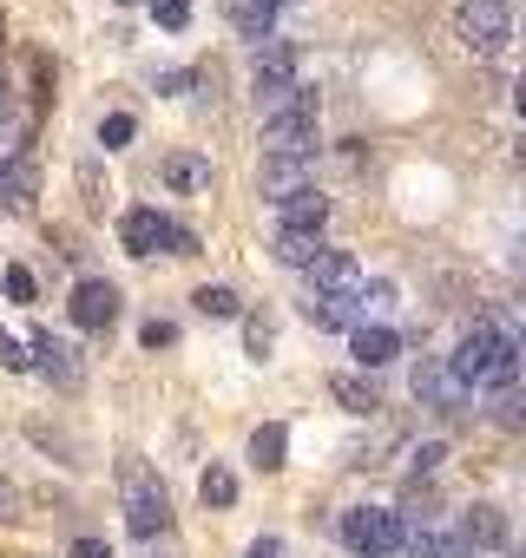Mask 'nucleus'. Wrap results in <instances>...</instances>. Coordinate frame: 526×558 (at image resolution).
Listing matches in <instances>:
<instances>
[{
    "instance_id": "29",
    "label": "nucleus",
    "mask_w": 526,
    "mask_h": 558,
    "mask_svg": "<svg viewBox=\"0 0 526 558\" xmlns=\"http://www.w3.org/2000/svg\"><path fill=\"white\" fill-rule=\"evenodd\" d=\"M132 132H139V125H132L125 112H112V119L99 125V145H112V151H119V145H132Z\"/></svg>"
},
{
    "instance_id": "34",
    "label": "nucleus",
    "mask_w": 526,
    "mask_h": 558,
    "mask_svg": "<svg viewBox=\"0 0 526 558\" xmlns=\"http://www.w3.org/2000/svg\"><path fill=\"white\" fill-rule=\"evenodd\" d=\"M0 519H14V486H8V473H0Z\"/></svg>"
},
{
    "instance_id": "37",
    "label": "nucleus",
    "mask_w": 526,
    "mask_h": 558,
    "mask_svg": "<svg viewBox=\"0 0 526 558\" xmlns=\"http://www.w3.org/2000/svg\"><path fill=\"white\" fill-rule=\"evenodd\" d=\"M0 112H8V86H0Z\"/></svg>"
},
{
    "instance_id": "2",
    "label": "nucleus",
    "mask_w": 526,
    "mask_h": 558,
    "mask_svg": "<svg viewBox=\"0 0 526 558\" xmlns=\"http://www.w3.org/2000/svg\"><path fill=\"white\" fill-rule=\"evenodd\" d=\"M263 151L271 158H310L316 151V93L290 86L271 112V125H263Z\"/></svg>"
},
{
    "instance_id": "12",
    "label": "nucleus",
    "mask_w": 526,
    "mask_h": 558,
    "mask_svg": "<svg viewBox=\"0 0 526 558\" xmlns=\"http://www.w3.org/2000/svg\"><path fill=\"white\" fill-rule=\"evenodd\" d=\"M362 316H369V303H356V290H349V296H316V303H310V323H316V329H336V336H356Z\"/></svg>"
},
{
    "instance_id": "7",
    "label": "nucleus",
    "mask_w": 526,
    "mask_h": 558,
    "mask_svg": "<svg viewBox=\"0 0 526 558\" xmlns=\"http://www.w3.org/2000/svg\"><path fill=\"white\" fill-rule=\"evenodd\" d=\"M408 388H415L421 408H461L467 401V381H461V368L447 355H421L415 375H408Z\"/></svg>"
},
{
    "instance_id": "1",
    "label": "nucleus",
    "mask_w": 526,
    "mask_h": 558,
    "mask_svg": "<svg viewBox=\"0 0 526 558\" xmlns=\"http://www.w3.org/2000/svg\"><path fill=\"white\" fill-rule=\"evenodd\" d=\"M447 362L461 368L467 388H493V395H500V388L519 381V336H506V329H474Z\"/></svg>"
},
{
    "instance_id": "35",
    "label": "nucleus",
    "mask_w": 526,
    "mask_h": 558,
    "mask_svg": "<svg viewBox=\"0 0 526 558\" xmlns=\"http://www.w3.org/2000/svg\"><path fill=\"white\" fill-rule=\"evenodd\" d=\"M243 558H277V538H256V545H250Z\"/></svg>"
},
{
    "instance_id": "13",
    "label": "nucleus",
    "mask_w": 526,
    "mask_h": 558,
    "mask_svg": "<svg viewBox=\"0 0 526 558\" xmlns=\"http://www.w3.org/2000/svg\"><path fill=\"white\" fill-rule=\"evenodd\" d=\"M415 558H474V545H467V532L461 525H447V532H428V525H408V538H402Z\"/></svg>"
},
{
    "instance_id": "9",
    "label": "nucleus",
    "mask_w": 526,
    "mask_h": 558,
    "mask_svg": "<svg viewBox=\"0 0 526 558\" xmlns=\"http://www.w3.org/2000/svg\"><path fill=\"white\" fill-rule=\"evenodd\" d=\"M310 283H316V296H349V290L362 283L356 250H323V256L310 263Z\"/></svg>"
},
{
    "instance_id": "18",
    "label": "nucleus",
    "mask_w": 526,
    "mask_h": 558,
    "mask_svg": "<svg viewBox=\"0 0 526 558\" xmlns=\"http://www.w3.org/2000/svg\"><path fill=\"white\" fill-rule=\"evenodd\" d=\"M461 532H467V545H506V519H500V506H467Z\"/></svg>"
},
{
    "instance_id": "30",
    "label": "nucleus",
    "mask_w": 526,
    "mask_h": 558,
    "mask_svg": "<svg viewBox=\"0 0 526 558\" xmlns=\"http://www.w3.org/2000/svg\"><path fill=\"white\" fill-rule=\"evenodd\" d=\"M441 453H447L441 440H428V447H415V460H408V480H428V473L441 466Z\"/></svg>"
},
{
    "instance_id": "14",
    "label": "nucleus",
    "mask_w": 526,
    "mask_h": 558,
    "mask_svg": "<svg viewBox=\"0 0 526 558\" xmlns=\"http://www.w3.org/2000/svg\"><path fill=\"white\" fill-rule=\"evenodd\" d=\"M349 355H356L362 368H382V362H395V355H402V336H395V329H369V323H362V329L349 336Z\"/></svg>"
},
{
    "instance_id": "31",
    "label": "nucleus",
    "mask_w": 526,
    "mask_h": 558,
    "mask_svg": "<svg viewBox=\"0 0 526 558\" xmlns=\"http://www.w3.org/2000/svg\"><path fill=\"white\" fill-rule=\"evenodd\" d=\"M8 303H34V269H8Z\"/></svg>"
},
{
    "instance_id": "27",
    "label": "nucleus",
    "mask_w": 526,
    "mask_h": 558,
    "mask_svg": "<svg viewBox=\"0 0 526 558\" xmlns=\"http://www.w3.org/2000/svg\"><path fill=\"white\" fill-rule=\"evenodd\" d=\"M0 362H8V368H34V342L14 336V329H0Z\"/></svg>"
},
{
    "instance_id": "17",
    "label": "nucleus",
    "mask_w": 526,
    "mask_h": 558,
    "mask_svg": "<svg viewBox=\"0 0 526 558\" xmlns=\"http://www.w3.org/2000/svg\"><path fill=\"white\" fill-rule=\"evenodd\" d=\"M277 210H284V223H297V230H316V223H323V217H330V197H323V191H310V184H303V191H290V197H284V204H277Z\"/></svg>"
},
{
    "instance_id": "15",
    "label": "nucleus",
    "mask_w": 526,
    "mask_h": 558,
    "mask_svg": "<svg viewBox=\"0 0 526 558\" xmlns=\"http://www.w3.org/2000/svg\"><path fill=\"white\" fill-rule=\"evenodd\" d=\"M330 243L316 236V230H297V223H277V256L290 263V269H310L316 256H323Z\"/></svg>"
},
{
    "instance_id": "16",
    "label": "nucleus",
    "mask_w": 526,
    "mask_h": 558,
    "mask_svg": "<svg viewBox=\"0 0 526 558\" xmlns=\"http://www.w3.org/2000/svg\"><path fill=\"white\" fill-rule=\"evenodd\" d=\"M284 453H290V434H284L277 421H263V427L250 434V466H263V473H277V466H284Z\"/></svg>"
},
{
    "instance_id": "10",
    "label": "nucleus",
    "mask_w": 526,
    "mask_h": 558,
    "mask_svg": "<svg viewBox=\"0 0 526 558\" xmlns=\"http://www.w3.org/2000/svg\"><path fill=\"white\" fill-rule=\"evenodd\" d=\"M256 86L271 93V99H284V93L297 86V53H290L284 40H263V47H256Z\"/></svg>"
},
{
    "instance_id": "8",
    "label": "nucleus",
    "mask_w": 526,
    "mask_h": 558,
    "mask_svg": "<svg viewBox=\"0 0 526 558\" xmlns=\"http://www.w3.org/2000/svg\"><path fill=\"white\" fill-rule=\"evenodd\" d=\"M67 310H73V323H80V329H106V323L119 316V290L106 283V276H86V283L73 290V303H67Z\"/></svg>"
},
{
    "instance_id": "39",
    "label": "nucleus",
    "mask_w": 526,
    "mask_h": 558,
    "mask_svg": "<svg viewBox=\"0 0 526 558\" xmlns=\"http://www.w3.org/2000/svg\"><path fill=\"white\" fill-rule=\"evenodd\" d=\"M519 349H526V342H519Z\"/></svg>"
},
{
    "instance_id": "32",
    "label": "nucleus",
    "mask_w": 526,
    "mask_h": 558,
    "mask_svg": "<svg viewBox=\"0 0 526 558\" xmlns=\"http://www.w3.org/2000/svg\"><path fill=\"white\" fill-rule=\"evenodd\" d=\"M250 355H271V316H250Z\"/></svg>"
},
{
    "instance_id": "5",
    "label": "nucleus",
    "mask_w": 526,
    "mask_h": 558,
    "mask_svg": "<svg viewBox=\"0 0 526 558\" xmlns=\"http://www.w3.org/2000/svg\"><path fill=\"white\" fill-rule=\"evenodd\" d=\"M402 538H408V525H402V512H388V506H356V512L343 519V545H356L362 558H395Z\"/></svg>"
},
{
    "instance_id": "11",
    "label": "nucleus",
    "mask_w": 526,
    "mask_h": 558,
    "mask_svg": "<svg viewBox=\"0 0 526 558\" xmlns=\"http://www.w3.org/2000/svg\"><path fill=\"white\" fill-rule=\"evenodd\" d=\"M34 191H40L34 158H8V165H0V210H34Z\"/></svg>"
},
{
    "instance_id": "26",
    "label": "nucleus",
    "mask_w": 526,
    "mask_h": 558,
    "mask_svg": "<svg viewBox=\"0 0 526 558\" xmlns=\"http://www.w3.org/2000/svg\"><path fill=\"white\" fill-rule=\"evenodd\" d=\"M191 303H198L204 316H237V310H243V296H237V290H224V283H204Z\"/></svg>"
},
{
    "instance_id": "4",
    "label": "nucleus",
    "mask_w": 526,
    "mask_h": 558,
    "mask_svg": "<svg viewBox=\"0 0 526 558\" xmlns=\"http://www.w3.org/2000/svg\"><path fill=\"white\" fill-rule=\"evenodd\" d=\"M119 236H125L132 256H198V236L184 223H171L165 210H125Z\"/></svg>"
},
{
    "instance_id": "38",
    "label": "nucleus",
    "mask_w": 526,
    "mask_h": 558,
    "mask_svg": "<svg viewBox=\"0 0 526 558\" xmlns=\"http://www.w3.org/2000/svg\"><path fill=\"white\" fill-rule=\"evenodd\" d=\"M263 8H284V0H263Z\"/></svg>"
},
{
    "instance_id": "22",
    "label": "nucleus",
    "mask_w": 526,
    "mask_h": 558,
    "mask_svg": "<svg viewBox=\"0 0 526 558\" xmlns=\"http://www.w3.org/2000/svg\"><path fill=\"white\" fill-rule=\"evenodd\" d=\"M263 191H271L277 204L290 191H303V158H271V165H263Z\"/></svg>"
},
{
    "instance_id": "6",
    "label": "nucleus",
    "mask_w": 526,
    "mask_h": 558,
    "mask_svg": "<svg viewBox=\"0 0 526 558\" xmlns=\"http://www.w3.org/2000/svg\"><path fill=\"white\" fill-rule=\"evenodd\" d=\"M461 40L474 53H500L513 40V14H506V0H461Z\"/></svg>"
},
{
    "instance_id": "33",
    "label": "nucleus",
    "mask_w": 526,
    "mask_h": 558,
    "mask_svg": "<svg viewBox=\"0 0 526 558\" xmlns=\"http://www.w3.org/2000/svg\"><path fill=\"white\" fill-rule=\"evenodd\" d=\"M67 558H112V551H106V538H80V545H73Z\"/></svg>"
},
{
    "instance_id": "19",
    "label": "nucleus",
    "mask_w": 526,
    "mask_h": 558,
    "mask_svg": "<svg viewBox=\"0 0 526 558\" xmlns=\"http://www.w3.org/2000/svg\"><path fill=\"white\" fill-rule=\"evenodd\" d=\"M34 368H47V375H53V381H67V388L80 381V368H73V349H60L53 336H34Z\"/></svg>"
},
{
    "instance_id": "25",
    "label": "nucleus",
    "mask_w": 526,
    "mask_h": 558,
    "mask_svg": "<svg viewBox=\"0 0 526 558\" xmlns=\"http://www.w3.org/2000/svg\"><path fill=\"white\" fill-rule=\"evenodd\" d=\"M487 421L493 427H526V388H500L493 408H487Z\"/></svg>"
},
{
    "instance_id": "23",
    "label": "nucleus",
    "mask_w": 526,
    "mask_h": 558,
    "mask_svg": "<svg viewBox=\"0 0 526 558\" xmlns=\"http://www.w3.org/2000/svg\"><path fill=\"white\" fill-rule=\"evenodd\" d=\"M165 184H171V191H198V184H211V165L178 151V158H165Z\"/></svg>"
},
{
    "instance_id": "28",
    "label": "nucleus",
    "mask_w": 526,
    "mask_h": 558,
    "mask_svg": "<svg viewBox=\"0 0 526 558\" xmlns=\"http://www.w3.org/2000/svg\"><path fill=\"white\" fill-rule=\"evenodd\" d=\"M152 21H158L165 34H178V27L191 21V0H152Z\"/></svg>"
},
{
    "instance_id": "24",
    "label": "nucleus",
    "mask_w": 526,
    "mask_h": 558,
    "mask_svg": "<svg viewBox=\"0 0 526 558\" xmlns=\"http://www.w3.org/2000/svg\"><path fill=\"white\" fill-rule=\"evenodd\" d=\"M198 493H204V506H237V473L230 466H204Z\"/></svg>"
},
{
    "instance_id": "21",
    "label": "nucleus",
    "mask_w": 526,
    "mask_h": 558,
    "mask_svg": "<svg viewBox=\"0 0 526 558\" xmlns=\"http://www.w3.org/2000/svg\"><path fill=\"white\" fill-rule=\"evenodd\" d=\"M230 21H237V34L243 40H271V21H277V8H263V0H237V8H230Z\"/></svg>"
},
{
    "instance_id": "3",
    "label": "nucleus",
    "mask_w": 526,
    "mask_h": 558,
    "mask_svg": "<svg viewBox=\"0 0 526 558\" xmlns=\"http://www.w3.org/2000/svg\"><path fill=\"white\" fill-rule=\"evenodd\" d=\"M119 486H125V525H132V538H158V532L171 525V499H165V480H158L152 466L125 460Z\"/></svg>"
},
{
    "instance_id": "20",
    "label": "nucleus",
    "mask_w": 526,
    "mask_h": 558,
    "mask_svg": "<svg viewBox=\"0 0 526 558\" xmlns=\"http://www.w3.org/2000/svg\"><path fill=\"white\" fill-rule=\"evenodd\" d=\"M330 395H336L349 414H369V408H382V395H375V381H369V375H336V381H330Z\"/></svg>"
},
{
    "instance_id": "36",
    "label": "nucleus",
    "mask_w": 526,
    "mask_h": 558,
    "mask_svg": "<svg viewBox=\"0 0 526 558\" xmlns=\"http://www.w3.org/2000/svg\"><path fill=\"white\" fill-rule=\"evenodd\" d=\"M513 106H519V119H526V80H519V86H513Z\"/></svg>"
}]
</instances>
